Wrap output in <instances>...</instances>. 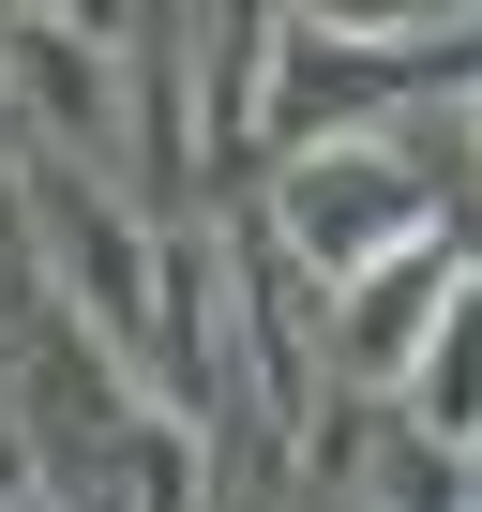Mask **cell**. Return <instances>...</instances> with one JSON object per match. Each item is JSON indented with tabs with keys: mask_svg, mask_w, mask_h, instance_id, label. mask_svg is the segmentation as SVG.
Instances as JSON below:
<instances>
[{
	"mask_svg": "<svg viewBox=\"0 0 482 512\" xmlns=\"http://www.w3.org/2000/svg\"><path fill=\"white\" fill-rule=\"evenodd\" d=\"M257 226H272V256L302 287H362V272H392V256H422V241H452V211H437V181L392 151V136H347V151H287L272 166V196H257Z\"/></svg>",
	"mask_w": 482,
	"mask_h": 512,
	"instance_id": "obj_1",
	"label": "cell"
},
{
	"mask_svg": "<svg viewBox=\"0 0 482 512\" xmlns=\"http://www.w3.org/2000/svg\"><path fill=\"white\" fill-rule=\"evenodd\" d=\"M272 151V16H196V196Z\"/></svg>",
	"mask_w": 482,
	"mask_h": 512,
	"instance_id": "obj_6",
	"label": "cell"
},
{
	"mask_svg": "<svg viewBox=\"0 0 482 512\" xmlns=\"http://www.w3.org/2000/svg\"><path fill=\"white\" fill-rule=\"evenodd\" d=\"M31 512H76V497H31Z\"/></svg>",
	"mask_w": 482,
	"mask_h": 512,
	"instance_id": "obj_9",
	"label": "cell"
},
{
	"mask_svg": "<svg viewBox=\"0 0 482 512\" xmlns=\"http://www.w3.org/2000/svg\"><path fill=\"white\" fill-rule=\"evenodd\" d=\"M0 136H31V151H61L76 181H121L136 151H121V31H91V16H0ZM136 211V196H121Z\"/></svg>",
	"mask_w": 482,
	"mask_h": 512,
	"instance_id": "obj_2",
	"label": "cell"
},
{
	"mask_svg": "<svg viewBox=\"0 0 482 512\" xmlns=\"http://www.w3.org/2000/svg\"><path fill=\"white\" fill-rule=\"evenodd\" d=\"M467 136H482V91H467Z\"/></svg>",
	"mask_w": 482,
	"mask_h": 512,
	"instance_id": "obj_10",
	"label": "cell"
},
{
	"mask_svg": "<svg viewBox=\"0 0 482 512\" xmlns=\"http://www.w3.org/2000/svg\"><path fill=\"white\" fill-rule=\"evenodd\" d=\"M121 196L136 226H211L196 196V16H121Z\"/></svg>",
	"mask_w": 482,
	"mask_h": 512,
	"instance_id": "obj_3",
	"label": "cell"
},
{
	"mask_svg": "<svg viewBox=\"0 0 482 512\" xmlns=\"http://www.w3.org/2000/svg\"><path fill=\"white\" fill-rule=\"evenodd\" d=\"M482 272L467 241H422V256H392V272H362L347 302H332V332H317V362H332V392H362V407H392L407 392V362H422V332L452 317V287Z\"/></svg>",
	"mask_w": 482,
	"mask_h": 512,
	"instance_id": "obj_4",
	"label": "cell"
},
{
	"mask_svg": "<svg viewBox=\"0 0 482 512\" xmlns=\"http://www.w3.org/2000/svg\"><path fill=\"white\" fill-rule=\"evenodd\" d=\"M467 256H482V241H467ZM392 437L437 452V467H482V272H467L452 317L422 332V362H407V392H392Z\"/></svg>",
	"mask_w": 482,
	"mask_h": 512,
	"instance_id": "obj_7",
	"label": "cell"
},
{
	"mask_svg": "<svg viewBox=\"0 0 482 512\" xmlns=\"http://www.w3.org/2000/svg\"><path fill=\"white\" fill-rule=\"evenodd\" d=\"M46 497V437H31V407L0 392V512H31Z\"/></svg>",
	"mask_w": 482,
	"mask_h": 512,
	"instance_id": "obj_8",
	"label": "cell"
},
{
	"mask_svg": "<svg viewBox=\"0 0 482 512\" xmlns=\"http://www.w3.org/2000/svg\"><path fill=\"white\" fill-rule=\"evenodd\" d=\"M76 467H91V497H76V512H211V497H226L211 422H181V407H151V392H106Z\"/></svg>",
	"mask_w": 482,
	"mask_h": 512,
	"instance_id": "obj_5",
	"label": "cell"
}]
</instances>
